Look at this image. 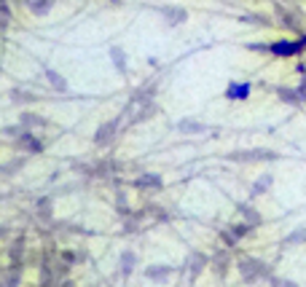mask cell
<instances>
[{
  "label": "cell",
  "instance_id": "5bb4252c",
  "mask_svg": "<svg viewBox=\"0 0 306 287\" xmlns=\"http://www.w3.org/2000/svg\"><path fill=\"white\" fill-rule=\"evenodd\" d=\"M46 78L51 81V86H54L57 91H68V81H65L59 72H54V70H46Z\"/></svg>",
  "mask_w": 306,
  "mask_h": 287
},
{
  "label": "cell",
  "instance_id": "8992f818",
  "mask_svg": "<svg viewBox=\"0 0 306 287\" xmlns=\"http://www.w3.org/2000/svg\"><path fill=\"white\" fill-rule=\"evenodd\" d=\"M116 129H118V121H108V124H102V126L97 129V135H94V143H97V145L110 143V140L116 137Z\"/></svg>",
  "mask_w": 306,
  "mask_h": 287
},
{
  "label": "cell",
  "instance_id": "277c9868",
  "mask_svg": "<svg viewBox=\"0 0 306 287\" xmlns=\"http://www.w3.org/2000/svg\"><path fill=\"white\" fill-rule=\"evenodd\" d=\"M135 188H140V191H161L164 188V183H161V177L158 175H140L137 180H135Z\"/></svg>",
  "mask_w": 306,
  "mask_h": 287
},
{
  "label": "cell",
  "instance_id": "e0dca14e",
  "mask_svg": "<svg viewBox=\"0 0 306 287\" xmlns=\"http://www.w3.org/2000/svg\"><path fill=\"white\" fill-rule=\"evenodd\" d=\"M38 215L46 217V220L51 217V199H41V202H38Z\"/></svg>",
  "mask_w": 306,
  "mask_h": 287
},
{
  "label": "cell",
  "instance_id": "ffe728a7",
  "mask_svg": "<svg viewBox=\"0 0 306 287\" xmlns=\"http://www.w3.org/2000/svg\"><path fill=\"white\" fill-rule=\"evenodd\" d=\"M301 242H306V228H298L296 233L288 236V244H301Z\"/></svg>",
  "mask_w": 306,
  "mask_h": 287
},
{
  "label": "cell",
  "instance_id": "8fae6325",
  "mask_svg": "<svg viewBox=\"0 0 306 287\" xmlns=\"http://www.w3.org/2000/svg\"><path fill=\"white\" fill-rule=\"evenodd\" d=\"M164 16H167V24H183L185 22V8H164Z\"/></svg>",
  "mask_w": 306,
  "mask_h": 287
},
{
  "label": "cell",
  "instance_id": "7a4b0ae2",
  "mask_svg": "<svg viewBox=\"0 0 306 287\" xmlns=\"http://www.w3.org/2000/svg\"><path fill=\"white\" fill-rule=\"evenodd\" d=\"M306 46L301 41H277V43H269V51L277 57H293L298 54V51H304Z\"/></svg>",
  "mask_w": 306,
  "mask_h": 287
},
{
  "label": "cell",
  "instance_id": "2e32d148",
  "mask_svg": "<svg viewBox=\"0 0 306 287\" xmlns=\"http://www.w3.org/2000/svg\"><path fill=\"white\" fill-rule=\"evenodd\" d=\"M27 5L35 14H46V11L51 8V0H27Z\"/></svg>",
  "mask_w": 306,
  "mask_h": 287
},
{
  "label": "cell",
  "instance_id": "ba28073f",
  "mask_svg": "<svg viewBox=\"0 0 306 287\" xmlns=\"http://www.w3.org/2000/svg\"><path fill=\"white\" fill-rule=\"evenodd\" d=\"M226 97L229 99H247L250 97V83H231L226 89Z\"/></svg>",
  "mask_w": 306,
  "mask_h": 287
},
{
  "label": "cell",
  "instance_id": "3957f363",
  "mask_svg": "<svg viewBox=\"0 0 306 287\" xmlns=\"http://www.w3.org/2000/svg\"><path fill=\"white\" fill-rule=\"evenodd\" d=\"M277 97L282 99V102H288V105H301L306 99V91L304 89H288V86H279Z\"/></svg>",
  "mask_w": 306,
  "mask_h": 287
},
{
  "label": "cell",
  "instance_id": "7c38bea8",
  "mask_svg": "<svg viewBox=\"0 0 306 287\" xmlns=\"http://www.w3.org/2000/svg\"><path fill=\"white\" fill-rule=\"evenodd\" d=\"M271 183H274V177H271V175H263L261 180H255V183H252L250 193H252V196H261V193L269 191V185H271Z\"/></svg>",
  "mask_w": 306,
  "mask_h": 287
},
{
  "label": "cell",
  "instance_id": "d6986e66",
  "mask_svg": "<svg viewBox=\"0 0 306 287\" xmlns=\"http://www.w3.org/2000/svg\"><path fill=\"white\" fill-rule=\"evenodd\" d=\"M132 266H135V252H124V258H121V271H132Z\"/></svg>",
  "mask_w": 306,
  "mask_h": 287
},
{
  "label": "cell",
  "instance_id": "5b68a950",
  "mask_svg": "<svg viewBox=\"0 0 306 287\" xmlns=\"http://www.w3.org/2000/svg\"><path fill=\"white\" fill-rule=\"evenodd\" d=\"M239 269H242L244 279H255V277H263V274H266V266L258 263V260H252V258L242 260V263H239Z\"/></svg>",
  "mask_w": 306,
  "mask_h": 287
},
{
  "label": "cell",
  "instance_id": "9c48e42d",
  "mask_svg": "<svg viewBox=\"0 0 306 287\" xmlns=\"http://www.w3.org/2000/svg\"><path fill=\"white\" fill-rule=\"evenodd\" d=\"M236 210H239V215L247 220L250 225H258V223H261V215H258V210H252L250 204H239Z\"/></svg>",
  "mask_w": 306,
  "mask_h": 287
},
{
  "label": "cell",
  "instance_id": "9a60e30c",
  "mask_svg": "<svg viewBox=\"0 0 306 287\" xmlns=\"http://www.w3.org/2000/svg\"><path fill=\"white\" fill-rule=\"evenodd\" d=\"M110 54H113V62H116V68L118 72H126V62H124V51L118 49V46H113L110 49Z\"/></svg>",
  "mask_w": 306,
  "mask_h": 287
},
{
  "label": "cell",
  "instance_id": "52a82bcc",
  "mask_svg": "<svg viewBox=\"0 0 306 287\" xmlns=\"http://www.w3.org/2000/svg\"><path fill=\"white\" fill-rule=\"evenodd\" d=\"M19 148H24V150H30V153H43V143L38 137H32V135H27V132H22L19 135Z\"/></svg>",
  "mask_w": 306,
  "mask_h": 287
},
{
  "label": "cell",
  "instance_id": "7402d4cb",
  "mask_svg": "<svg viewBox=\"0 0 306 287\" xmlns=\"http://www.w3.org/2000/svg\"><path fill=\"white\" fill-rule=\"evenodd\" d=\"M202 266H204V258H202V255H196V260L191 258V269H194V274L202 271Z\"/></svg>",
  "mask_w": 306,
  "mask_h": 287
},
{
  "label": "cell",
  "instance_id": "cb8c5ba5",
  "mask_svg": "<svg viewBox=\"0 0 306 287\" xmlns=\"http://www.w3.org/2000/svg\"><path fill=\"white\" fill-rule=\"evenodd\" d=\"M274 287H296L293 282H285V279H274Z\"/></svg>",
  "mask_w": 306,
  "mask_h": 287
},
{
  "label": "cell",
  "instance_id": "4fadbf2b",
  "mask_svg": "<svg viewBox=\"0 0 306 287\" xmlns=\"http://www.w3.org/2000/svg\"><path fill=\"white\" fill-rule=\"evenodd\" d=\"M19 124H22V126H46L49 121H46L43 116H35V113H22Z\"/></svg>",
  "mask_w": 306,
  "mask_h": 287
},
{
  "label": "cell",
  "instance_id": "6da1fadb",
  "mask_svg": "<svg viewBox=\"0 0 306 287\" xmlns=\"http://www.w3.org/2000/svg\"><path fill=\"white\" fill-rule=\"evenodd\" d=\"M226 158H229V161H277L279 153L255 148V150H231Z\"/></svg>",
  "mask_w": 306,
  "mask_h": 287
},
{
  "label": "cell",
  "instance_id": "603a6c76",
  "mask_svg": "<svg viewBox=\"0 0 306 287\" xmlns=\"http://www.w3.org/2000/svg\"><path fill=\"white\" fill-rule=\"evenodd\" d=\"M250 49L252 51H269V46H266V43H250Z\"/></svg>",
  "mask_w": 306,
  "mask_h": 287
},
{
  "label": "cell",
  "instance_id": "ac0fdd59",
  "mask_svg": "<svg viewBox=\"0 0 306 287\" xmlns=\"http://www.w3.org/2000/svg\"><path fill=\"white\" fill-rule=\"evenodd\" d=\"M164 274H169L167 266H148V279H161Z\"/></svg>",
  "mask_w": 306,
  "mask_h": 287
},
{
  "label": "cell",
  "instance_id": "44dd1931",
  "mask_svg": "<svg viewBox=\"0 0 306 287\" xmlns=\"http://www.w3.org/2000/svg\"><path fill=\"white\" fill-rule=\"evenodd\" d=\"M242 19H244V22H250V24H269L266 19H261V14H244Z\"/></svg>",
  "mask_w": 306,
  "mask_h": 287
},
{
  "label": "cell",
  "instance_id": "30bf717a",
  "mask_svg": "<svg viewBox=\"0 0 306 287\" xmlns=\"http://www.w3.org/2000/svg\"><path fill=\"white\" fill-rule=\"evenodd\" d=\"M177 129L185 132V135H199V132H204V126L199 121H194V118H183V121L177 124Z\"/></svg>",
  "mask_w": 306,
  "mask_h": 287
}]
</instances>
